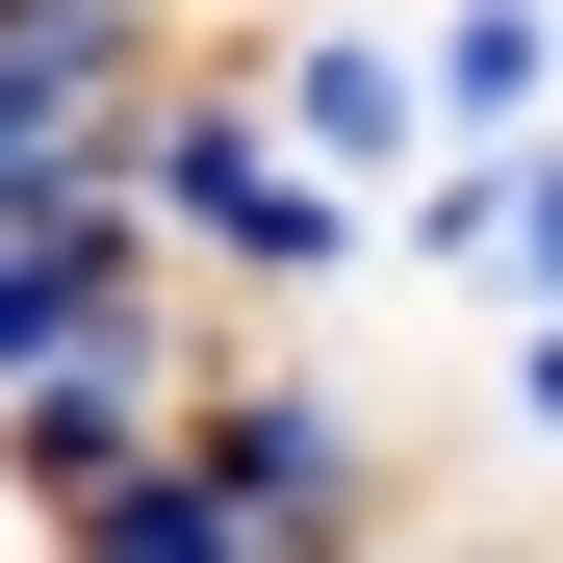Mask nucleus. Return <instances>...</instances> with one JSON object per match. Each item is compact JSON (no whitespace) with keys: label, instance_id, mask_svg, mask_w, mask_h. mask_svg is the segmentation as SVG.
Masks as SVG:
<instances>
[{"label":"nucleus","instance_id":"nucleus-1","mask_svg":"<svg viewBox=\"0 0 563 563\" xmlns=\"http://www.w3.org/2000/svg\"><path fill=\"white\" fill-rule=\"evenodd\" d=\"M129 231L206 282V308H333V282H385V206H358V179L256 103L231 26L154 52V103H129Z\"/></svg>","mask_w":563,"mask_h":563},{"label":"nucleus","instance_id":"nucleus-2","mask_svg":"<svg viewBox=\"0 0 563 563\" xmlns=\"http://www.w3.org/2000/svg\"><path fill=\"white\" fill-rule=\"evenodd\" d=\"M231 52H256V103L308 129L358 206H385V179L435 154V103H410V26H385V0H282V26H231Z\"/></svg>","mask_w":563,"mask_h":563},{"label":"nucleus","instance_id":"nucleus-3","mask_svg":"<svg viewBox=\"0 0 563 563\" xmlns=\"http://www.w3.org/2000/svg\"><path fill=\"white\" fill-rule=\"evenodd\" d=\"M410 103L435 129H563V0H435L410 26Z\"/></svg>","mask_w":563,"mask_h":563},{"label":"nucleus","instance_id":"nucleus-4","mask_svg":"<svg viewBox=\"0 0 563 563\" xmlns=\"http://www.w3.org/2000/svg\"><path fill=\"white\" fill-rule=\"evenodd\" d=\"M512 308H563V129H512Z\"/></svg>","mask_w":563,"mask_h":563},{"label":"nucleus","instance_id":"nucleus-5","mask_svg":"<svg viewBox=\"0 0 563 563\" xmlns=\"http://www.w3.org/2000/svg\"><path fill=\"white\" fill-rule=\"evenodd\" d=\"M0 563H52V512H26V461H0Z\"/></svg>","mask_w":563,"mask_h":563}]
</instances>
